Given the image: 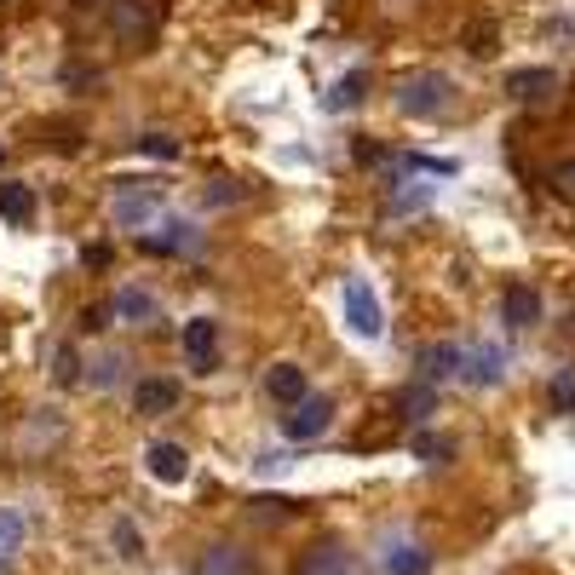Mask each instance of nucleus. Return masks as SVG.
Segmentation results:
<instances>
[{
	"label": "nucleus",
	"instance_id": "f257e3e1",
	"mask_svg": "<svg viewBox=\"0 0 575 575\" xmlns=\"http://www.w3.org/2000/svg\"><path fill=\"white\" fill-rule=\"evenodd\" d=\"M449 104H455V81L443 69H414L397 81V115H409V121H437V115H449Z\"/></svg>",
	"mask_w": 575,
	"mask_h": 575
},
{
	"label": "nucleus",
	"instance_id": "f03ea898",
	"mask_svg": "<svg viewBox=\"0 0 575 575\" xmlns=\"http://www.w3.org/2000/svg\"><path fill=\"white\" fill-rule=\"evenodd\" d=\"M156 207H161V184L156 179H115V196H110L115 225L138 230L150 213H156Z\"/></svg>",
	"mask_w": 575,
	"mask_h": 575
},
{
	"label": "nucleus",
	"instance_id": "7ed1b4c3",
	"mask_svg": "<svg viewBox=\"0 0 575 575\" xmlns=\"http://www.w3.org/2000/svg\"><path fill=\"white\" fill-rule=\"evenodd\" d=\"M328 426H334V397H322V391H311L305 403H294V409L282 414V432H288V443H317Z\"/></svg>",
	"mask_w": 575,
	"mask_h": 575
},
{
	"label": "nucleus",
	"instance_id": "20e7f679",
	"mask_svg": "<svg viewBox=\"0 0 575 575\" xmlns=\"http://www.w3.org/2000/svg\"><path fill=\"white\" fill-rule=\"evenodd\" d=\"M345 317H351V328H357L363 340H380V334H386V311H380V299H374V288H368L363 276L345 282Z\"/></svg>",
	"mask_w": 575,
	"mask_h": 575
},
{
	"label": "nucleus",
	"instance_id": "39448f33",
	"mask_svg": "<svg viewBox=\"0 0 575 575\" xmlns=\"http://www.w3.org/2000/svg\"><path fill=\"white\" fill-rule=\"evenodd\" d=\"M179 345H184V357H190L196 374H213V368H219V322L213 317H190L184 322V334H179Z\"/></svg>",
	"mask_w": 575,
	"mask_h": 575
},
{
	"label": "nucleus",
	"instance_id": "423d86ee",
	"mask_svg": "<svg viewBox=\"0 0 575 575\" xmlns=\"http://www.w3.org/2000/svg\"><path fill=\"white\" fill-rule=\"evenodd\" d=\"M161 12H167L161 0H115V35L121 41H150Z\"/></svg>",
	"mask_w": 575,
	"mask_h": 575
},
{
	"label": "nucleus",
	"instance_id": "0eeeda50",
	"mask_svg": "<svg viewBox=\"0 0 575 575\" xmlns=\"http://www.w3.org/2000/svg\"><path fill=\"white\" fill-rule=\"evenodd\" d=\"M265 397L282 403V409H294V403L311 397V374H305L299 363H271V368H265Z\"/></svg>",
	"mask_w": 575,
	"mask_h": 575
},
{
	"label": "nucleus",
	"instance_id": "6e6552de",
	"mask_svg": "<svg viewBox=\"0 0 575 575\" xmlns=\"http://www.w3.org/2000/svg\"><path fill=\"white\" fill-rule=\"evenodd\" d=\"M294 575H351V552L340 541H311V547H299Z\"/></svg>",
	"mask_w": 575,
	"mask_h": 575
},
{
	"label": "nucleus",
	"instance_id": "1a4fd4ad",
	"mask_svg": "<svg viewBox=\"0 0 575 575\" xmlns=\"http://www.w3.org/2000/svg\"><path fill=\"white\" fill-rule=\"evenodd\" d=\"M466 374V345H449V340H437L420 351V380L426 386H437V380H460Z\"/></svg>",
	"mask_w": 575,
	"mask_h": 575
},
{
	"label": "nucleus",
	"instance_id": "9d476101",
	"mask_svg": "<svg viewBox=\"0 0 575 575\" xmlns=\"http://www.w3.org/2000/svg\"><path fill=\"white\" fill-rule=\"evenodd\" d=\"M501 322L506 328H535L541 322V294L529 282H506L501 288Z\"/></svg>",
	"mask_w": 575,
	"mask_h": 575
},
{
	"label": "nucleus",
	"instance_id": "9b49d317",
	"mask_svg": "<svg viewBox=\"0 0 575 575\" xmlns=\"http://www.w3.org/2000/svg\"><path fill=\"white\" fill-rule=\"evenodd\" d=\"M179 409V386L173 380H138L133 386V414L156 420V414H173Z\"/></svg>",
	"mask_w": 575,
	"mask_h": 575
},
{
	"label": "nucleus",
	"instance_id": "f8f14e48",
	"mask_svg": "<svg viewBox=\"0 0 575 575\" xmlns=\"http://www.w3.org/2000/svg\"><path fill=\"white\" fill-rule=\"evenodd\" d=\"M196 575H253V558L236 541H219V547H207L196 558Z\"/></svg>",
	"mask_w": 575,
	"mask_h": 575
},
{
	"label": "nucleus",
	"instance_id": "ddd939ff",
	"mask_svg": "<svg viewBox=\"0 0 575 575\" xmlns=\"http://www.w3.org/2000/svg\"><path fill=\"white\" fill-rule=\"evenodd\" d=\"M0 219L6 225H35V184L0 179Z\"/></svg>",
	"mask_w": 575,
	"mask_h": 575
},
{
	"label": "nucleus",
	"instance_id": "4468645a",
	"mask_svg": "<svg viewBox=\"0 0 575 575\" xmlns=\"http://www.w3.org/2000/svg\"><path fill=\"white\" fill-rule=\"evenodd\" d=\"M506 374V351H495V345H466V374L460 380H472V386H495Z\"/></svg>",
	"mask_w": 575,
	"mask_h": 575
},
{
	"label": "nucleus",
	"instance_id": "2eb2a0df",
	"mask_svg": "<svg viewBox=\"0 0 575 575\" xmlns=\"http://www.w3.org/2000/svg\"><path fill=\"white\" fill-rule=\"evenodd\" d=\"M150 478L156 483H184L190 478V455L179 443H150Z\"/></svg>",
	"mask_w": 575,
	"mask_h": 575
},
{
	"label": "nucleus",
	"instance_id": "dca6fc26",
	"mask_svg": "<svg viewBox=\"0 0 575 575\" xmlns=\"http://www.w3.org/2000/svg\"><path fill=\"white\" fill-rule=\"evenodd\" d=\"M110 311L121 322H150V317H156V294H150V288H138V282H127V288H115Z\"/></svg>",
	"mask_w": 575,
	"mask_h": 575
},
{
	"label": "nucleus",
	"instance_id": "f3484780",
	"mask_svg": "<svg viewBox=\"0 0 575 575\" xmlns=\"http://www.w3.org/2000/svg\"><path fill=\"white\" fill-rule=\"evenodd\" d=\"M552 87H558V75H552V69H512V75H506V92H512V98H524V104L547 98Z\"/></svg>",
	"mask_w": 575,
	"mask_h": 575
},
{
	"label": "nucleus",
	"instance_id": "a211bd4d",
	"mask_svg": "<svg viewBox=\"0 0 575 575\" xmlns=\"http://www.w3.org/2000/svg\"><path fill=\"white\" fill-rule=\"evenodd\" d=\"M397 409H403V420H414V426H420V420H432L437 391L426 386V380H414V386H403V391H397Z\"/></svg>",
	"mask_w": 575,
	"mask_h": 575
},
{
	"label": "nucleus",
	"instance_id": "6ab92c4d",
	"mask_svg": "<svg viewBox=\"0 0 575 575\" xmlns=\"http://www.w3.org/2000/svg\"><path fill=\"white\" fill-rule=\"evenodd\" d=\"M386 570H391V575H426V570H432V552L414 547V541H409V547H391Z\"/></svg>",
	"mask_w": 575,
	"mask_h": 575
},
{
	"label": "nucleus",
	"instance_id": "aec40b11",
	"mask_svg": "<svg viewBox=\"0 0 575 575\" xmlns=\"http://www.w3.org/2000/svg\"><path fill=\"white\" fill-rule=\"evenodd\" d=\"M23 552V518L12 506H0V564H12Z\"/></svg>",
	"mask_w": 575,
	"mask_h": 575
},
{
	"label": "nucleus",
	"instance_id": "412c9836",
	"mask_svg": "<svg viewBox=\"0 0 575 575\" xmlns=\"http://www.w3.org/2000/svg\"><path fill=\"white\" fill-rule=\"evenodd\" d=\"M52 374H58V386H81V380H87V363L75 357V345H58V357H52Z\"/></svg>",
	"mask_w": 575,
	"mask_h": 575
},
{
	"label": "nucleus",
	"instance_id": "4be33fe9",
	"mask_svg": "<svg viewBox=\"0 0 575 575\" xmlns=\"http://www.w3.org/2000/svg\"><path fill=\"white\" fill-rule=\"evenodd\" d=\"M547 397H552V409L558 414H575V368H558V374H552Z\"/></svg>",
	"mask_w": 575,
	"mask_h": 575
},
{
	"label": "nucleus",
	"instance_id": "5701e85b",
	"mask_svg": "<svg viewBox=\"0 0 575 575\" xmlns=\"http://www.w3.org/2000/svg\"><path fill=\"white\" fill-rule=\"evenodd\" d=\"M547 184H552V196H564V202H575V156L570 161H558L547 173Z\"/></svg>",
	"mask_w": 575,
	"mask_h": 575
},
{
	"label": "nucleus",
	"instance_id": "b1692460",
	"mask_svg": "<svg viewBox=\"0 0 575 575\" xmlns=\"http://www.w3.org/2000/svg\"><path fill=\"white\" fill-rule=\"evenodd\" d=\"M138 150H144V156H156V161H173V156H179V138H167V133H144V138H138Z\"/></svg>",
	"mask_w": 575,
	"mask_h": 575
},
{
	"label": "nucleus",
	"instance_id": "393cba45",
	"mask_svg": "<svg viewBox=\"0 0 575 575\" xmlns=\"http://www.w3.org/2000/svg\"><path fill=\"white\" fill-rule=\"evenodd\" d=\"M115 547L127 552V558H144V535H138V524L121 518V524H115Z\"/></svg>",
	"mask_w": 575,
	"mask_h": 575
},
{
	"label": "nucleus",
	"instance_id": "a878e982",
	"mask_svg": "<svg viewBox=\"0 0 575 575\" xmlns=\"http://www.w3.org/2000/svg\"><path fill=\"white\" fill-rule=\"evenodd\" d=\"M110 305H87V311H81V334H98V328H110Z\"/></svg>",
	"mask_w": 575,
	"mask_h": 575
},
{
	"label": "nucleus",
	"instance_id": "bb28decb",
	"mask_svg": "<svg viewBox=\"0 0 575 575\" xmlns=\"http://www.w3.org/2000/svg\"><path fill=\"white\" fill-rule=\"evenodd\" d=\"M351 98H363V75H345V81H340V92H334L328 104H334V110H345Z\"/></svg>",
	"mask_w": 575,
	"mask_h": 575
},
{
	"label": "nucleus",
	"instance_id": "cd10ccee",
	"mask_svg": "<svg viewBox=\"0 0 575 575\" xmlns=\"http://www.w3.org/2000/svg\"><path fill=\"white\" fill-rule=\"evenodd\" d=\"M236 196H242V190H236V179H213V184H207V202H213V207L236 202Z\"/></svg>",
	"mask_w": 575,
	"mask_h": 575
},
{
	"label": "nucleus",
	"instance_id": "c85d7f7f",
	"mask_svg": "<svg viewBox=\"0 0 575 575\" xmlns=\"http://www.w3.org/2000/svg\"><path fill=\"white\" fill-rule=\"evenodd\" d=\"M414 455H449V443H443V437H414Z\"/></svg>",
	"mask_w": 575,
	"mask_h": 575
},
{
	"label": "nucleus",
	"instance_id": "c756f323",
	"mask_svg": "<svg viewBox=\"0 0 575 575\" xmlns=\"http://www.w3.org/2000/svg\"><path fill=\"white\" fill-rule=\"evenodd\" d=\"M115 368H121V357H104V363H98V374H92V386H110Z\"/></svg>",
	"mask_w": 575,
	"mask_h": 575
},
{
	"label": "nucleus",
	"instance_id": "7c9ffc66",
	"mask_svg": "<svg viewBox=\"0 0 575 575\" xmlns=\"http://www.w3.org/2000/svg\"><path fill=\"white\" fill-rule=\"evenodd\" d=\"M75 6H81V12H92V6H98V0H75Z\"/></svg>",
	"mask_w": 575,
	"mask_h": 575
},
{
	"label": "nucleus",
	"instance_id": "2f4dec72",
	"mask_svg": "<svg viewBox=\"0 0 575 575\" xmlns=\"http://www.w3.org/2000/svg\"><path fill=\"white\" fill-rule=\"evenodd\" d=\"M0 156H6V150H0Z\"/></svg>",
	"mask_w": 575,
	"mask_h": 575
}]
</instances>
